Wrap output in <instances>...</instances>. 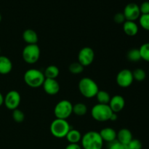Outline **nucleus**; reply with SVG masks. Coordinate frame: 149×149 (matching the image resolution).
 Listing matches in <instances>:
<instances>
[{
  "mask_svg": "<svg viewBox=\"0 0 149 149\" xmlns=\"http://www.w3.org/2000/svg\"><path fill=\"white\" fill-rule=\"evenodd\" d=\"M81 146L83 149H102L103 141L97 131H89L82 135Z\"/></svg>",
  "mask_w": 149,
  "mask_h": 149,
  "instance_id": "nucleus-1",
  "label": "nucleus"
},
{
  "mask_svg": "<svg viewBox=\"0 0 149 149\" xmlns=\"http://www.w3.org/2000/svg\"><path fill=\"white\" fill-rule=\"evenodd\" d=\"M25 83L31 88H39L42 87L45 77L42 71L36 68H31L25 72L23 76Z\"/></svg>",
  "mask_w": 149,
  "mask_h": 149,
  "instance_id": "nucleus-2",
  "label": "nucleus"
},
{
  "mask_svg": "<svg viewBox=\"0 0 149 149\" xmlns=\"http://www.w3.org/2000/svg\"><path fill=\"white\" fill-rule=\"evenodd\" d=\"M79 90L80 93L86 98H92L95 97L98 93L99 87L97 83L91 78L84 77L79 81Z\"/></svg>",
  "mask_w": 149,
  "mask_h": 149,
  "instance_id": "nucleus-3",
  "label": "nucleus"
},
{
  "mask_svg": "<svg viewBox=\"0 0 149 149\" xmlns=\"http://www.w3.org/2000/svg\"><path fill=\"white\" fill-rule=\"evenodd\" d=\"M71 129V125L66 119H54L49 127L51 134L56 138H65Z\"/></svg>",
  "mask_w": 149,
  "mask_h": 149,
  "instance_id": "nucleus-4",
  "label": "nucleus"
},
{
  "mask_svg": "<svg viewBox=\"0 0 149 149\" xmlns=\"http://www.w3.org/2000/svg\"><path fill=\"white\" fill-rule=\"evenodd\" d=\"M113 111L108 104L95 105L91 110L92 117L97 122H103L110 120Z\"/></svg>",
  "mask_w": 149,
  "mask_h": 149,
  "instance_id": "nucleus-5",
  "label": "nucleus"
},
{
  "mask_svg": "<svg viewBox=\"0 0 149 149\" xmlns=\"http://www.w3.org/2000/svg\"><path fill=\"white\" fill-rule=\"evenodd\" d=\"M41 50L37 45H27L23 49L22 57L26 63L34 64L40 58Z\"/></svg>",
  "mask_w": 149,
  "mask_h": 149,
  "instance_id": "nucleus-6",
  "label": "nucleus"
},
{
  "mask_svg": "<svg viewBox=\"0 0 149 149\" xmlns=\"http://www.w3.org/2000/svg\"><path fill=\"white\" fill-rule=\"evenodd\" d=\"M73 113V104L68 100L58 102L54 109V114L56 119H67Z\"/></svg>",
  "mask_w": 149,
  "mask_h": 149,
  "instance_id": "nucleus-7",
  "label": "nucleus"
},
{
  "mask_svg": "<svg viewBox=\"0 0 149 149\" xmlns=\"http://www.w3.org/2000/svg\"><path fill=\"white\" fill-rule=\"evenodd\" d=\"M21 102V97L20 93L16 90H10L4 98V104L9 110H15L18 108Z\"/></svg>",
  "mask_w": 149,
  "mask_h": 149,
  "instance_id": "nucleus-8",
  "label": "nucleus"
},
{
  "mask_svg": "<svg viewBox=\"0 0 149 149\" xmlns=\"http://www.w3.org/2000/svg\"><path fill=\"white\" fill-rule=\"evenodd\" d=\"M95 59V52L90 47L81 48L78 53V62L84 67L89 66Z\"/></svg>",
  "mask_w": 149,
  "mask_h": 149,
  "instance_id": "nucleus-9",
  "label": "nucleus"
},
{
  "mask_svg": "<svg viewBox=\"0 0 149 149\" xmlns=\"http://www.w3.org/2000/svg\"><path fill=\"white\" fill-rule=\"evenodd\" d=\"M116 83L122 88L129 87L134 81L132 71L130 69H122L116 75Z\"/></svg>",
  "mask_w": 149,
  "mask_h": 149,
  "instance_id": "nucleus-10",
  "label": "nucleus"
},
{
  "mask_svg": "<svg viewBox=\"0 0 149 149\" xmlns=\"http://www.w3.org/2000/svg\"><path fill=\"white\" fill-rule=\"evenodd\" d=\"M123 14L126 18V20H130V21H135L139 19L140 16L141 15L139 6L133 2L127 4L124 10Z\"/></svg>",
  "mask_w": 149,
  "mask_h": 149,
  "instance_id": "nucleus-11",
  "label": "nucleus"
},
{
  "mask_svg": "<svg viewBox=\"0 0 149 149\" xmlns=\"http://www.w3.org/2000/svg\"><path fill=\"white\" fill-rule=\"evenodd\" d=\"M42 87L45 93L49 95H55L60 91V84L56 79H45Z\"/></svg>",
  "mask_w": 149,
  "mask_h": 149,
  "instance_id": "nucleus-12",
  "label": "nucleus"
},
{
  "mask_svg": "<svg viewBox=\"0 0 149 149\" xmlns=\"http://www.w3.org/2000/svg\"><path fill=\"white\" fill-rule=\"evenodd\" d=\"M109 107L111 108L113 113H119L122 111L125 106V100L122 95H116L111 97L110 102L109 103Z\"/></svg>",
  "mask_w": 149,
  "mask_h": 149,
  "instance_id": "nucleus-13",
  "label": "nucleus"
},
{
  "mask_svg": "<svg viewBox=\"0 0 149 149\" xmlns=\"http://www.w3.org/2000/svg\"><path fill=\"white\" fill-rule=\"evenodd\" d=\"M132 139L133 138H132V132L127 128H122L116 134V141L124 146L129 143Z\"/></svg>",
  "mask_w": 149,
  "mask_h": 149,
  "instance_id": "nucleus-14",
  "label": "nucleus"
},
{
  "mask_svg": "<svg viewBox=\"0 0 149 149\" xmlns=\"http://www.w3.org/2000/svg\"><path fill=\"white\" fill-rule=\"evenodd\" d=\"M100 137L103 139V142L107 143H111L113 141L116 140V134L117 132H116L114 129L111 127H106L103 128L99 132Z\"/></svg>",
  "mask_w": 149,
  "mask_h": 149,
  "instance_id": "nucleus-15",
  "label": "nucleus"
},
{
  "mask_svg": "<svg viewBox=\"0 0 149 149\" xmlns=\"http://www.w3.org/2000/svg\"><path fill=\"white\" fill-rule=\"evenodd\" d=\"M23 39L27 45H37L39 37L34 30L28 29L23 33Z\"/></svg>",
  "mask_w": 149,
  "mask_h": 149,
  "instance_id": "nucleus-16",
  "label": "nucleus"
},
{
  "mask_svg": "<svg viewBox=\"0 0 149 149\" xmlns=\"http://www.w3.org/2000/svg\"><path fill=\"white\" fill-rule=\"evenodd\" d=\"M13 69V63L7 56L0 55V74L6 75L11 72Z\"/></svg>",
  "mask_w": 149,
  "mask_h": 149,
  "instance_id": "nucleus-17",
  "label": "nucleus"
},
{
  "mask_svg": "<svg viewBox=\"0 0 149 149\" xmlns=\"http://www.w3.org/2000/svg\"><path fill=\"white\" fill-rule=\"evenodd\" d=\"M123 30L125 34L129 36H135L138 34V24L135 21H130L126 20L123 23Z\"/></svg>",
  "mask_w": 149,
  "mask_h": 149,
  "instance_id": "nucleus-18",
  "label": "nucleus"
},
{
  "mask_svg": "<svg viewBox=\"0 0 149 149\" xmlns=\"http://www.w3.org/2000/svg\"><path fill=\"white\" fill-rule=\"evenodd\" d=\"M81 138H82V135H81V132L75 129L70 130L69 132L65 136L67 141L69 143H79V142H81Z\"/></svg>",
  "mask_w": 149,
  "mask_h": 149,
  "instance_id": "nucleus-19",
  "label": "nucleus"
},
{
  "mask_svg": "<svg viewBox=\"0 0 149 149\" xmlns=\"http://www.w3.org/2000/svg\"><path fill=\"white\" fill-rule=\"evenodd\" d=\"M60 70L58 66L55 65H49L45 68L44 75L45 79H56L59 76Z\"/></svg>",
  "mask_w": 149,
  "mask_h": 149,
  "instance_id": "nucleus-20",
  "label": "nucleus"
},
{
  "mask_svg": "<svg viewBox=\"0 0 149 149\" xmlns=\"http://www.w3.org/2000/svg\"><path fill=\"white\" fill-rule=\"evenodd\" d=\"M95 97L97 98V102L100 104H108L111 100V95L108 92L105 90H99L98 93L96 95Z\"/></svg>",
  "mask_w": 149,
  "mask_h": 149,
  "instance_id": "nucleus-21",
  "label": "nucleus"
},
{
  "mask_svg": "<svg viewBox=\"0 0 149 149\" xmlns=\"http://www.w3.org/2000/svg\"><path fill=\"white\" fill-rule=\"evenodd\" d=\"M87 107L84 103H77L73 105V113L78 116H83L87 113Z\"/></svg>",
  "mask_w": 149,
  "mask_h": 149,
  "instance_id": "nucleus-22",
  "label": "nucleus"
},
{
  "mask_svg": "<svg viewBox=\"0 0 149 149\" xmlns=\"http://www.w3.org/2000/svg\"><path fill=\"white\" fill-rule=\"evenodd\" d=\"M127 58L131 62H138V61H141V57L139 49L134 48V49H130L127 54Z\"/></svg>",
  "mask_w": 149,
  "mask_h": 149,
  "instance_id": "nucleus-23",
  "label": "nucleus"
},
{
  "mask_svg": "<svg viewBox=\"0 0 149 149\" xmlns=\"http://www.w3.org/2000/svg\"><path fill=\"white\" fill-rule=\"evenodd\" d=\"M68 70L73 74H79L84 71V66L77 61V62L71 63L68 66Z\"/></svg>",
  "mask_w": 149,
  "mask_h": 149,
  "instance_id": "nucleus-24",
  "label": "nucleus"
},
{
  "mask_svg": "<svg viewBox=\"0 0 149 149\" xmlns=\"http://www.w3.org/2000/svg\"><path fill=\"white\" fill-rule=\"evenodd\" d=\"M141 59L146 62H149V42L143 44L139 48Z\"/></svg>",
  "mask_w": 149,
  "mask_h": 149,
  "instance_id": "nucleus-25",
  "label": "nucleus"
},
{
  "mask_svg": "<svg viewBox=\"0 0 149 149\" xmlns=\"http://www.w3.org/2000/svg\"><path fill=\"white\" fill-rule=\"evenodd\" d=\"M132 76H133L134 80L138 81H143L146 77V73L142 68H136L132 71Z\"/></svg>",
  "mask_w": 149,
  "mask_h": 149,
  "instance_id": "nucleus-26",
  "label": "nucleus"
},
{
  "mask_svg": "<svg viewBox=\"0 0 149 149\" xmlns=\"http://www.w3.org/2000/svg\"><path fill=\"white\" fill-rule=\"evenodd\" d=\"M13 119L16 123H22L25 119L24 113L18 109H15L13 111Z\"/></svg>",
  "mask_w": 149,
  "mask_h": 149,
  "instance_id": "nucleus-27",
  "label": "nucleus"
},
{
  "mask_svg": "<svg viewBox=\"0 0 149 149\" xmlns=\"http://www.w3.org/2000/svg\"><path fill=\"white\" fill-rule=\"evenodd\" d=\"M139 23L144 30L149 31V14L141 15L139 17Z\"/></svg>",
  "mask_w": 149,
  "mask_h": 149,
  "instance_id": "nucleus-28",
  "label": "nucleus"
},
{
  "mask_svg": "<svg viewBox=\"0 0 149 149\" xmlns=\"http://www.w3.org/2000/svg\"><path fill=\"white\" fill-rule=\"evenodd\" d=\"M125 149H142V143L138 139H132L125 146Z\"/></svg>",
  "mask_w": 149,
  "mask_h": 149,
  "instance_id": "nucleus-29",
  "label": "nucleus"
},
{
  "mask_svg": "<svg viewBox=\"0 0 149 149\" xmlns=\"http://www.w3.org/2000/svg\"><path fill=\"white\" fill-rule=\"evenodd\" d=\"M113 20L117 24H123L126 21V18H125L123 13H118L113 17Z\"/></svg>",
  "mask_w": 149,
  "mask_h": 149,
  "instance_id": "nucleus-30",
  "label": "nucleus"
},
{
  "mask_svg": "<svg viewBox=\"0 0 149 149\" xmlns=\"http://www.w3.org/2000/svg\"><path fill=\"white\" fill-rule=\"evenodd\" d=\"M108 149H125V146L122 145V143L118 141H114L111 143H109Z\"/></svg>",
  "mask_w": 149,
  "mask_h": 149,
  "instance_id": "nucleus-31",
  "label": "nucleus"
},
{
  "mask_svg": "<svg viewBox=\"0 0 149 149\" xmlns=\"http://www.w3.org/2000/svg\"><path fill=\"white\" fill-rule=\"evenodd\" d=\"M139 7L141 15L149 14V1H144Z\"/></svg>",
  "mask_w": 149,
  "mask_h": 149,
  "instance_id": "nucleus-32",
  "label": "nucleus"
},
{
  "mask_svg": "<svg viewBox=\"0 0 149 149\" xmlns=\"http://www.w3.org/2000/svg\"><path fill=\"white\" fill-rule=\"evenodd\" d=\"M65 149H82L79 143H69L66 146Z\"/></svg>",
  "mask_w": 149,
  "mask_h": 149,
  "instance_id": "nucleus-33",
  "label": "nucleus"
},
{
  "mask_svg": "<svg viewBox=\"0 0 149 149\" xmlns=\"http://www.w3.org/2000/svg\"><path fill=\"white\" fill-rule=\"evenodd\" d=\"M118 119V116H117V113H112L111 116L110 118V121H112V122H115Z\"/></svg>",
  "mask_w": 149,
  "mask_h": 149,
  "instance_id": "nucleus-34",
  "label": "nucleus"
},
{
  "mask_svg": "<svg viewBox=\"0 0 149 149\" xmlns=\"http://www.w3.org/2000/svg\"><path fill=\"white\" fill-rule=\"evenodd\" d=\"M4 97L3 96V95L1 94V92H0V106H1L4 104Z\"/></svg>",
  "mask_w": 149,
  "mask_h": 149,
  "instance_id": "nucleus-35",
  "label": "nucleus"
},
{
  "mask_svg": "<svg viewBox=\"0 0 149 149\" xmlns=\"http://www.w3.org/2000/svg\"><path fill=\"white\" fill-rule=\"evenodd\" d=\"M1 13H0V22H1Z\"/></svg>",
  "mask_w": 149,
  "mask_h": 149,
  "instance_id": "nucleus-36",
  "label": "nucleus"
},
{
  "mask_svg": "<svg viewBox=\"0 0 149 149\" xmlns=\"http://www.w3.org/2000/svg\"><path fill=\"white\" fill-rule=\"evenodd\" d=\"M0 53H1V47H0Z\"/></svg>",
  "mask_w": 149,
  "mask_h": 149,
  "instance_id": "nucleus-37",
  "label": "nucleus"
}]
</instances>
